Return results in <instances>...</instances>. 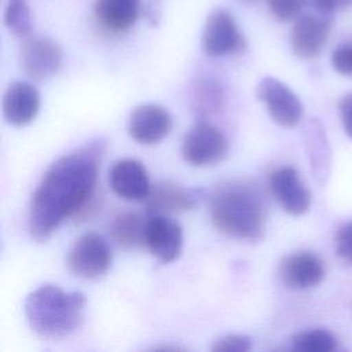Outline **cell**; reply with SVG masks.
<instances>
[{
  "label": "cell",
  "mask_w": 352,
  "mask_h": 352,
  "mask_svg": "<svg viewBox=\"0 0 352 352\" xmlns=\"http://www.w3.org/2000/svg\"><path fill=\"white\" fill-rule=\"evenodd\" d=\"M270 187L289 214L300 216L309 210L312 202L311 191L293 166H282L274 170L270 176Z\"/></svg>",
  "instance_id": "7c38bea8"
},
{
  "label": "cell",
  "mask_w": 352,
  "mask_h": 352,
  "mask_svg": "<svg viewBox=\"0 0 352 352\" xmlns=\"http://www.w3.org/2000/svg\"><path fill=\"white\" fill-rule=\"evenodd\" d=\"M252 348V338L245 334H227L217 338L213 345V352H246Z\"/></svg>",
  "instance_id": "cb8c5ba5"
},
{
  "label": "cell",
  "mask_w": 352,
  "mask_h": 352,
  "mask_svg": "<svg viewBox=\"0 0 352 352\" xmlns=\"http://www.w3.org/2000/svg\"><path fill=\"white\" fill-rule=\"evenodd\" d=\"M331 25V16L318 12L297 16L290 32V47L294 55L301 59L318 56L329 38Z\"/></svg>",
  "instance_id": "30bf717a"
},
{
  "label": "cell",
  "mask_w": 352,
  "mask_h": 352,
  "mask_svg": "<svg viewBox=\"0 0 352 352\" xmlns=\"http://www.w3.org/2000/svg\"><path fill=\"white\" fill-rule=\"evenodd\" d=\"M210 219L213 226L228 236L256 241L264 234L265 209L256 191L232 183L213 195Z\"/></svg>",
  "instance_id": "3957f363"
},
{
  "label": "cell",
  "mask_w": 352,
  "mask_h": 352,
  "mask_svg": "<svg viewBox=\"0 0 352 352\" xmlns=\"http://www.w3.org/2000/svg\"><path fill=\"white\" fill-rule=\"evenodd\" d=\"M292 349L298 352H333L337 349V338L329 330L311 329L293 336Z\"/></svg>",
  "instance_id": "44dd1931"
},
{
  "label": "cell",
  "mask_w": 352,
  "mask_h": 352,
  "mask_svg": "<svg viewBox=\"0 0 352 352\" xmlns=\"http://www.w3.org/2000/svg\"><path fill=\"white\" fill-rule=\"evenodd\" d=\"M245 1H253V0H245Z\"/></svg>",
  "instance_id": "f1b7e54d"
},
{
  "label": "cell",
  "mask_w": 352,
  "mask_h": 352,
  "mask_svg": "<svg viewBox=\"0 0 352 352\" xmlns=\"http://www.w3.org/2000/svg\"><path fill=\"white\" fill-rule=\"evenodd\" d=\"M256 94L278 125L293 128L301 121L302 103L285 82L275 77H264L258 82Z\"/></svg>",
  "instance_id": "52a82bcc"
},
{
  "label": "cell",
  "mask_w": 352,
  "mask_h": 352,
  "mask_svg": "<svg viewBox=\"0 0 352 352\" xmlns=\"http://www.w3.org/2000/svg\"><path fill=\"white\" fill-rule=\"evenodd\" d=\"M307 3L320 15L333 16L334 12L352 7V0H307Z\"/></svg>",
  "instance_id": "4316f807"
},
{
  "label": "cell",
  "mask_w": 352,
  "mask_h": 352,
  "mask_svg": "<svg viewBox=\"0 0 352 352\" xmlns=\"http://www.w3.org/2000/svg\"><path fill=\"white\" fill-rule=\"evenodd\" d=\"M190 99L192 110L198 116L206 117L220 111L224 103V91L216 78L202 76L194 82Z\"/></svg>",
  "instance_id": "ffe728a7"
},
{
  "label": "cell",
  "mask_w": 352,
  "mask_h": 352,
  "mask_svg": "<svg viewBox=\"0 0 352 352\" xmlns=\"http://www.w3.org/2000/svg\"><path fill=\"white\" fill-rule=\"evenodd\" d=\"M340 117L344 126V131L348 136L352 138V92L342 96L338 104Z\"/></svg>",
  "instance_id": "83f0119b"
},
{
  "label": "cell",
  "mask_w": 352,
  "mask_h": 352,
  "mask_svg": "<svg viewBox=\"0 0 352 352\" xmlns=\"http://www.w3.org/2000/svg\"><path fill=\"white\" fill-rule=\"evenodd\" d=\"M109 184L120 198L126 201H144L151 190L146 168L132 158L114 162L109 170Z\"/></svg>",
  "instance_id": "4fadbf2b"
},
{
  "label": "cell",
  "mask_w": 352,
  "mask_h": 352,
  "mask_svg": "<svg viewBox=\"0 0 352 352\" xmlns=\"http://www.w3.org/2000/svg\"><path fill=\"white\" fill-rule=\"evenodd\" d=\"M172 117L169 111L155 103L135 107L129 114L128 133L140 144H155L169 135Z\"/></svg>",
  "instance_id": "8fae6325"
},
{
  "label": "cell",
  "mask_w": 352,
  "mask_h": 352,
  "mask_svg": "<svg viewBox=\"0 0 352 352\" xmlns=\"http://www.w3.org/2000/svg\"><path fill=\"white\" fill-rule=\"evenodd\" d=\"M63 52L56 41L45 36H28L19 51L21 67L26 76L36 81H43L62 66Z\"/></svg>",
  "instance_id": "8992f818"
},
{
  "label": "cell",
  "mask_w": 352,
  "mask_h": 352,
  "mask_svg": "<svg viewBox=\"0 0 352 352\" xmlns=\"http://www.w3.org/2000/svg\"><path fill=\"white\" fill-rule=\"evenodd\" d=\"M85 296L65 292L55 285H43L25 300V316L33 333L58 341L74 333L84 322Z\"/></svg>",
  "instance_id": "7a4b0ae2"
},
{
  "label": "cell",
  "mask_w": 352,
  "mask_h": 352,
  "mask_svg": "<svg viewBox=\"0 0 352 352\" xmlns=\"http://www.w3.org/2000/svg\"><path fill=\"white\" fill-rule=\"evenodd\" d=\"M94 15L107 32L124 33L139 16V0H95Z\"/></svg>",
  "instance_id": "e0dca14e"
},
{
  "label": "cell",
  "mask_w": 352,
  "mask_h": 352,
  "mask_svg": "<svg viewBox=\"0 0 352 352\" xmlns=\"http://www.w3.org/2000/svg\"><path fill=\"white\" fill-rule=\"evenodd\" d=\"M334 245L337 256L352 264V220L338 228L334 238Z\"/></svg>",
  "instance_id": "d4e9b609"
},
{
  "label": "cell",
  "mask_w": 352,
  "mask_h": 352,
  "mask_svg": "<svg viewBox=\"0 0 352 352\" xmlns=\"http://www.w3.org/2000/svg\"><path fill=\"white\" fill-rule=\"evenodd\" d=\"M245 40L234 16L224 8H214L202 30V50L212 58L230 55L243 48Z\"/></svg>",
  "instance_id": "ba28073f"
},
{
  "label": "cell",
  "mask_w": 352,
  "mask_h": 352,
  "mask_svg": "<svg viewBox=\"0 0 352 352\" xmlns=\"http://www.w3.org/2000/svg\"><path fill=\"white\" fill-rule=\"evenodd\" d=\"M267 3L275 19L280 22H289L300 16L301 8L307 0H267Z\"/></svg>",
  "instance_id": "603a6c76"
},
{
  "label": "cell",
  "mask_w": 352,
  "mask_h": 352,
  "mask_svg": "<svg viewBox=\"0 0 352 352\" xmlns=\"http://www.w3.org/2000/svg\"><path fill=\"white\" fill-rule=\"evenodd\" d=\"M146 223L147 219H143L138 213L125 212L113 219L109 226V231L117 245L125 249L138 248L146 245Z\"/></svg>",
  "instance_id": "d6986e66"
},
{
  "label": "cell",
  "mask_w": 352,
  "mask_h": 352,
  "mask_svg": "<svg viewBox=\"0 0 352 352\" xmlns=\"http://www.w3.org/2000/svg\"><path fill=\"white\" fill-rule=\"evenodd\" d=\"M40 94L26 81L11 84L3 98V114L8 124L25 126L30 124L40 110Z\"/></svg>",
  "instance_id": "9a60e30c"
},
{
  "label": "cell",
  "mask_w": 352,
  "mask_h": 352,
  "mask_svg": "<svg viewBox=\"0 0 352 352\" xmlns=\"http://www.w3.org/2000/svg\"><path fill=\"white\" fill-rule=\"evenodd\" d=\"M4 25L10 33L26 38L32 32V14L26 0H8L4 10Z\"/></svg>",
  "instance_id": "7402d4cb"
},
{
  "label": "cell",
  "mask_w": 352,
  "mask_h": 352,
  "mask_svg": "<svg viewBox=\"0 0 352 352\" xmlns=\"http://www.w3.org/2000/svg\"><path fill=\"white\" fill-rule=\"evenodd\" d=\"M144 243L158 261L172 263L182 254L183 230L166 214H150L146 223Z\"/></svg>",
  "instance_id": "9c48e42d"
},
{
  "label": "cell",
  "mask_w": 352,
  "mask_h": 352,
  "mask_svg": "<svg viewBox=\"0 0 352 352\" xmlns=\"http://www.w3.org/2000/svg\"><path fill=\"white\" fill-rule=\"evenodd\" d=\"M228 153V140L212 124L198 122L190 128L182 143V157L194 166H208L221 161Z\"/></svg>",
  "instance_id": "5b68a950"
},
{
  "label": "cell",
  "mask_w": 352,
  "mask_h": 352,
  "mask_svg": "<svg viewBox=\"0 0 352 352\" xmlns=\"http://www.w3.org/2000/svg\"><path fill=\"white\" fill-rule=\"evenodd\" d=\"M103 143H89L56 160L32 195L28 226L32 238L47 241L67 217L91 208Z\"/></svg>",
  "instance_id": "6da1fadb"
},
{
  "label": "cell",
  "mask_w": 352,
  "mask_h": 352,
  "mask_svg": "<svg viewBox=\"0 0 352 352\" xmlns=\"http://www.w3.org/2000/svg\"><path fill=\"white\" fill-rule=\"evenodd\" d=\"M304 139L312 172L315 177L320 183H323L326 182L330 172L331 151L327 142L326 131L319 120H311L307 124L304 131Z\"/></svg>",
  "instance_id": "ac0fdd59"
},
{
  "label": "cell",
  "mask_w": 352,
  "mask_h": 352,
  "mask_svg": "<svg viewBox=\"0 0 352 352\" xmlns=\"http://www.w3.org/2000/svg\"><path fill=\"white\" fill-rule=\"evenodd\" d=\"M148 214H172L188 210L195 204L191 191L179 183L162 180L151 186L148 197L144 199Z\"/></svg>",
  "instance_id": "2e32d148"
},
{
  "label": "cell",
  "mask_w": 352,
  "mask_h": 352,
  "mask_svg": "<svg viewBox=\"0 0 352 352\" xmlns=\"http://www.w3.org/2000/svg\"><path fill=\"white\" fill-rule=\"evenodd\" d=\"M333 69L342 76H352V41L340 44L331 54Z\"/></svg>",
  "instance_id": "484cf974"
},
{
  "label": "cell",
  "mask_w": 352,
  "mask_h": 352,
  "mask_svg": "<svg viewBox=\"0 0 352 352\" xmlns=\"http://www.w3.org/2000/svg\"><path fill=\"white\" fill-rule=\"evenodd\" d=\"M282 282L290 289H309L322 282L324 276L323 261L311 252H297L283 257L279 264Z\"/></svg>",
  "instance_id": "5bb4252c"
},
{
  "label": "cell",
  "mask_w": 352,
  "mask_h": 352,
  "mask_svg": "<svg viewBox=\"0 0 352 352\" xmlns=\"http://www.w3.org/2000/svg\"><path fill=\"white\" fill-rule=\"evenodd\" d=\"M111 252L106 239L96 232L77 238L67 253V267L78 278L98 279L111 267Z\"/></svg>",
  "instance_id": "277c9868"
}]
</instances>
